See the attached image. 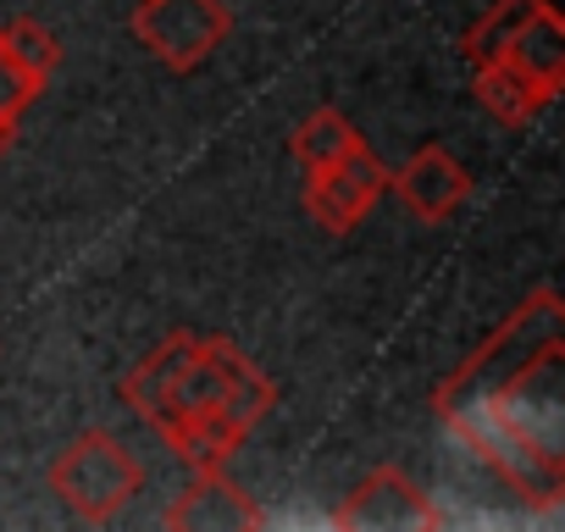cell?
<instances>
[{"instance_id": "obj_9", "label": "cell", "mask_w": 565, "mask_h": 532, "mask_svg": "<svg viewBox=\"0 0 565 532\" xmlns=\"http://www.w3.org/2000/svg\"><path fill=\"white\" fill-rule=\"evenodd\" d=\"M488 62H504V67H515L521 78H532V84H543L548 95H559V84H565V23H559L554 0H543V7H537Z\"/></svg>"}, {"instance_id": "obj_7", "label": "cell", "mask_w": 565, "mask_h": 532, "mask_svg": "<svg viewBox=\"0 0 565 532\" xmlns=\"http://www.w3.org/2000/svg\"><path fill=\"white\" fill-rule=\"evenodd\" d=\"M388 189L405 200L416 222H449L471 200V172L444 145H422L399 172H388Z\"/></svg>"}, {"instance_id": "obj_5", "label": "cell", "mask_w": 565, "mask_h": 532, "mask_svg": "<svg viewBox=\"0 0 565 532\" xmlns=\"http://www.w3.org/2000/svg\"><path fill=\"white\" fill-rule=\"evenodd\" d=\"M328 526H344V532H433V526H444V510L399 466H377L344 493V504L328 515Z\"/></svg>"}, {"instance_id": "obj_2", "label": "cell", "mask_w": 565, "mask_h": 532, "mask_svg": "<svg viewBox=\"0 0 565 532\" xmlns=\"http://www.w3.org/2000/svg\"><path fill=\"white\" fill-rule=\"evenodd\" d=\"M559 350H565V306H559V295L543 284V289H532V295L488 333V344H482L477 355H466V361L438 383L433 411L444 416V411L466 405L471 394H488V389L521 377L526 366H537L543 355H559Z\"/></svg>"}, {"instance_id": "obj_10", "label": "cell", "mask_w": 565, "mask_h": 532, "mask_svg": "<svg viewBox=\"0 0 565 532\" xmlns=\"http://www.w3.org/2000/svg\"><path fill=\"white\" fill-rule=\"evenodd\" d=\"M471 95H477V106H482L493 123H504V128H526V123H537V117L554 106V95H548L543 84L521 78V73L504 67V62H471Z\"/></svg>"}, {"instance_id": "obj_14", "label": "cell", "mask_w": 565, "mask_h": 532, "mask_svg": "<svg viewBox=\"0 0 565 532\" xmlns=\"http://www.w3.org/2000/svg\"><path fill=\"white\" fill-rule=\"evenodd\" d=\"M0 156H7V145H0Z\"/></svg>"}, {"instance_id": "obj_8", "label": "cell", "mask_w": 565, "mask_h": 532, "mask_svg": "<svg viewBox=\"0 0 565 532\" xmlns=\"http://www.w3.org/2000/svg\"><path fill=\"white\" fill-rule=\"evenodd\" d=\"M172 532H255V526H266V510L244 493V488H233L222 471H200L172 504H167V515H161Z\"/></svg>"}, {"instance_id": "obj_4", "label": "cell", "mask_w": 565, "mask_h": 532, "mask_svg": "<svg viewBox=\"0 0 565 532\" xmlns=\"http://www.w3.org/2000/svg\"><path fill=\"white\" fill-rule=\"evenodd\" d=\"M227 34H233V12L222 0H139L134 7V40L167 73L205 67Z\"/></svg>"}, {"instance_id": "obj_12", "label": "cell", "mask_w": 565, "mask_h": 532, "mask_svg": "<svg viewBox=\"0 0 565 532\" xmlns=\"http://www.w3.org/2000/svg\"><path fill=\"white\" fill-rule=\"evenodd\" d=\"M0 40H7L12 62H18L40 89L56 78V67H62V40H56L45 23H34V18H12V23H0Z\"/></svg>"}, {"instance_id": "obj_11", "label": "cell", "mask_w": 565, "mask_h": 532, "mask_svg": "<svg viewBox=\"0 0 565 532\" xmlns=\"http://www.w3.org/2000/svg\"><path fill=\"white\" fill-rule=\"evenodd\" d=\"M355 145H366V139H361V128H355L344 111H333V106L311 111V117L289 134V150H295V161H300L306 172H317V167H328V161L350 156Z\"/></svg>"}, {"instance_id": "obj_6", "label": "cell", "mask_w": 565, "mask_h": 532, "mask_svg": "<svg viewBox=\"0 0 565 532\" xmlns=\"http://www.w3.org/2000/svg\"><path fill=\"white\" fill-rule=\"evenodd\" d=\"M388 194V167L372 156V145H355L350 156L306 172V211L322 233H350L366 222V211Z\"/></svg>"}, {"instance_id": "obj_1", "label": "cell", "mask_w": 565, "mask_h": 532, "mask_svg": "<svg viewBox=\"0 0 565 532\" xmlns=\"http://www.w3.org/2000/svg\"><path fill=\"white\" fill-rule=\"evenodd\" d=\"M565 355V350H559ZM559 355H543L521 377L471 394L438 422L532 510L554 515L565 499V433H559Z\"/></svg>"}, {"instance_id": "obj_3", "label": "cell", "mask_w": 565, "mask_h": 532, "mask_svg": "<svg viewBox=\"0 0 565 532\" xmlns=\"http://www.w3.org/2000/svg\"><path fill=\"white\" fill-rule=\"evenodd\" d=\"M139 488H145L139 455H134L117 433H106V427L78 433V438L51 460V493H56L78 521H89V526L117 521V515L134 504Z\"/></svg>"}, {"instance_id": "obj_13", "label": "cell", "mask_w": 565, "mask_h": 532, "mask_svg": "<svg viewBox=\"0 0 565 532\" xmlns=\"http://www.w3.org/2000/svg\"><path fill=\"white\" fill-rule=\"evenodd\" d=\"M40 95H45V89H40V84L12 62L7 40H0V123H12V128H18V123H23V111H29Z\"/></svg>"}]
</instances>
